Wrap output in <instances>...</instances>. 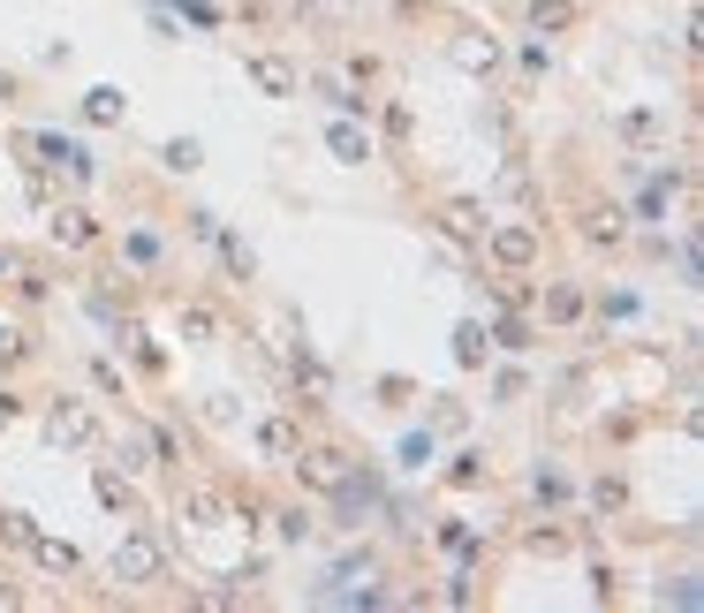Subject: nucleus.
<instances>
[{
  "instance_id": "7",
  "label": "nucleus",
  "mask_w": 704,
  "mask_h": 613,
  "mask_svg": "<svg viewBox=\"0 0 704 613\" xmlns=\"http://www.w3.org/2000/svg\"><path fill=\"white\" fill-rule=\"evenodd\" d=\"M334 152L342 159H371V137H356L349 122H342V130H334Z\"/></svg>"
},
{
  "instance_id": "2",
  "label": "nucleus",
  "mask_w": 704,
  "mask_h": 613,
  "mask_svg": "<svg viewBox=\"0 0 704 613\" xmlns=\"http://www.w3.org/2000/svg\"><path fill=\"white\" fill-rule=\"evenodd\" d=\"M493 258H501V266H530V258H538V228H501V235H493Z\"/></svg>"
},
{
  "instance_id": "3",
  "label": "nucleus",
  "mask_w": 704,
  "mask_h": 613,
  "mask_svg": "<svg viewBox=\"0 0 704 613\" xmlns=\"http://www.w3.org/2000/svg\"><path fill=\"white\" fill-rule=\"evenodd\" d=\"M91 432H99V425H91V409H76V402H69V409H53V440H69V448H84Z\"/></svg>"
},
{
  "instance_id": "1",
  "label": "nucleus",
  "mask_w": 704,
  "mask_h": 613,
  "mask_svg": "<svg viewBox=\"0 0 704 613\" xmlns=\"http://www.w3.org/2000/svg\"><path fill=\"white\" fill-rule=\"evenodd\" d=\"M114 576H122V584H152V576H160V538H129V545L114 553Z\"/></svg>"
},
{
  "instance_id": "5",
  "label": "nucleus",
  "mask_w": 704,
  "mask_h": 613,
  "mask_svg": "<svg viewBox=\"0 0 704 613\" xmlns=\"http://www.w3.org/2000/svg\"><path fill=\"white\" fill-rule=\"evenodd\" d=\"M84 114H91V122H122V91H91Z\"/></svg>"
},
{
  "instance_id": "8",
  "label": "nucleus",
  "mask_w": 704,
  "mask_h": 613,
  "mask_svg": "<svg viewBox=\"0 0 704 613\" xmlns=\"http://www.w3.org/2000/svg\"><path fill=\"white\" fill-rule=\"evenodd\" d=\"M545 310H553V318H576V310H583V296H576V289H553V296H545Z\"/></svg>"
},
{
  "instance_id": "6",
  "label": "nucleus",
  "mask_w": 704,
  "mask_h": 613,
  "mask_svg": "<svg viewBox=\"0 0 704 613\" xmlns=\"http://www.w3.org/2000/svg\"><path fill=\"white\" fill-rule=\"evenodd\" d=\"M46 159H53V167H69V174H84V167H91L76 145H61V137H46Z\"/></svg>"
},
{
  "instance_id": "4",
  "label": "nucleus",
  "mask_w": 704,
  "mask_h": 613,
  "mask_svg": "<svg viewBox=\"0 0 704 613\" xmlns=\"http://www.w3.org/2000/svg\"><path fill=\"white\" fill-rule=\"evenodd\" d=\"M250 76H258L265 91H296V69H288V61H250Z\"/></svg>"
}]
</instances>
